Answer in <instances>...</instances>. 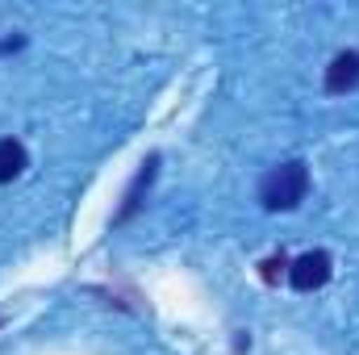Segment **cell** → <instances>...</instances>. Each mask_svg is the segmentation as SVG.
<instances>
[{"label":"cell","mask_w":359,"mask_h":355,"mask_svg":"<svg viewBox=\"0 0 359 355\" xmlns=\"http://www.w3.org/2000/svg\"><path fill=\"white\" fill-rule=\"evenodd\" d=\"M309 192V168L301 159H288L280 168H271L268 176L259 180V201L268 213H284V209H297Z\"/></svg>","instance_id":"6da1fadb"},{"label":"cell","mask_w":359,"mask_h":355,"mask_svg":"<svg viewBox=\"0 0 359 355\" xmlns=\"http://www.w3.org/2000/svg\"><path fill=\"white\" fill-rule=\"evenodd\" d=\"M330 272H334V264H330L326 251H305L301 260L288 264V284L297 293H313V288H322L330 280Z\"/></svg>","instance_id":"7a4b0ae2"},{"label":"cell","mask_w":359,"mask_h":355,"mask_svg":"<svg viewBox=\"0 0 359 355\" xmlns=\"http://www.w3.org/2000/svg\"><path fill=\"white\" fill-rule=\"evenodd\" d=\"M355 88H359V51H343L326 67V92H355Z\"/></svg>","instance_id":"3957f363"},{"label":"cell","mask_w":359,"mask_h":355,"mask_svg":"<svg viewBox=\"0 0 359 355\" xmlns=\"http://www.w3.org/2000/svg\"><path fill=\"white\" fill-rule=\"evenodd\" d=\"M21 172H25V147L17 138H0V184H13Z\"/></svg>","instance_id":"277c9868"},{"label":"cell","mask_w":359,"mask_h":355,"mask_svg":"<svg viewBox=\"0 0 359 355\" xmlns=\"http://www.w3.org/2000/svg\"><path fill=\"white\" fill-rule=\"evenodd\" d=\"M151 180H155V159H147V163H142V172H138V180L130 184V192H126V205H121V213H117L113 222H126V217H130V213H134V209L142 205L138 196H142V188H147Z\"/></svg>","instance_id":"5b68a950"},{"label":"cell","mask_w":359,"mask_h":355,"mask_svg":"<svg viewBox=\"0 0 359 355\" xmlns=\"http://www.w3.org/2000/svg\"><path fill=\"white\" fill-rule=\"evenodd\" d=\"M284 272H288V255H284V251H280V255H268V260L259 264V276H264V284H276Z\"/></svg>","instance_id":"8992f818"}]
</instances>
